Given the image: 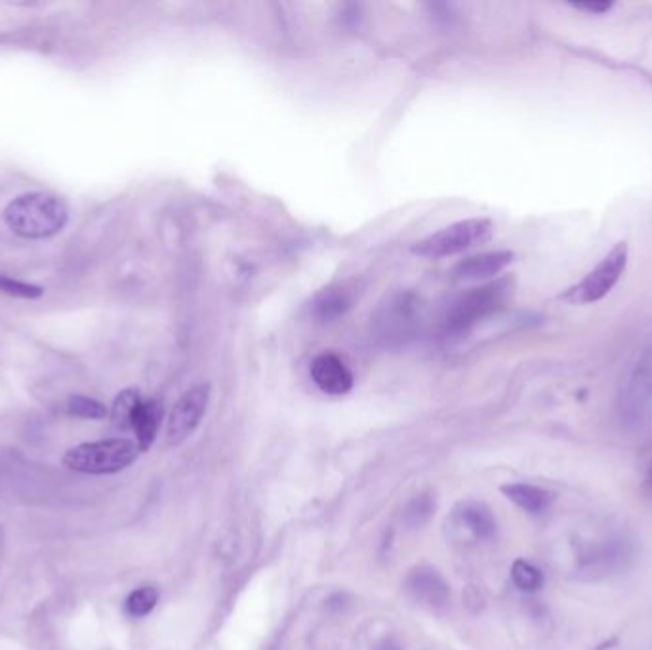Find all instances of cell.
<instances>
[{"mask_svg":"<svg viewBox=\"0 0 652 650\" xmlns=\"http://www.w3.org/2000/svg\"><path fill=\"white\" fill-rule=\"evenodd\" d=\"M460 521L479 540H490L496 534V519L490 509L477 502H469L460 511Z\"/></svg>","mask_w":652,"mask_h":650,"instance_id":"9a60e30c","label":"cell"},{"mask_svg":"<svg viewBox=\"0 0 652 650\" xmlns=\"http://www.w3.org/2000/svg\"><path fill=\"white\" fill-rule=\"evenodd\" d=\"M433 511H435V500L431 498V494H420L408 502L403 517H405L408 527L416 529V527H422L428 523Z\"/></svg>","mask_w":652,"mask_h":650,"instance_id":"ac0fdd59","label":"cell"},{"mask_svg":"<svg viewBox=\"0 0 652 650\" xmlns=\"http://www.w3.org/2000/svg\"><path fill=\"white\" fill-rule=\"evenodd\" d=\"M143 399L140 395L138 389H124L115 403H113V408H111V420H113V426L117 429H132V422H134V416L138 412V408L142 405Z\"/></svg>","mask_w":652,"mask_h":650,"instance_id":"2e32d148","label":"cell"},{"mask_svg":"<svg viewBox=\"0 0 652 650\" xmlns=\"http://www.w3.org/2000/svg\"><path fill=\"white\" fill-rule=\"evenodd\" d=\"M513 584L525 593H536L544 588V574L525 559H517L511 567Z\"/></svg>","mask_w":652,"mask_h":650,"instance_id":"e0dca14e","label":"cell"},{"mask_svg":"<svg viewBox=\"0 0 652 650\" xmlns=\"http://www.w3.org/2000/svg\"><path fill=\"white\" fill-rule=\"evenodd\" d=\"M494 225L487 218H469L443 227L412 246V252L422 258H450L475 246L489 243Z\"/></svg>","mask_w":652,"mask_h":650,"instance_id":"277c9868","label":"cell"},{"mask_svg":"<svg viewBox=\"0 0 652 650\" xmlns=\"http://www.w3.org/2000/svg\"><path fill=\"white\" fill-rule=\"evenodd\" d=\"M157 603H159V591L155 588H140L132 591L130 597L126 599V612L134 618H142L155 609Z\"/></svg>","mask_w":652,"mask_h":650,"instance_id":"ffe728a7","label":"cell"},{"mask_svg":"<svg viewBox=\"0 0 652 650\" xmlns=\"http://www.w3.org/2000/svg\"><path fill=\"white\" fill-rule=\"evenodd\" d=\"M311 378L315 386L328 395H346L353 389L351 370L334 353H321L313 359Z\"/></svg>","mask_w":652,"mask_h":650,"instance_id":"9c48e42d","label":"cell"},{"mask_svg":"<svg viewBox=\"0 0 652 650\" xmlns=\"http://www.w3.org/2000/svg\"><path fill=\"white\" fill-rule=\"evenodd\" d=\"M138 450L132 441L128 439H107V441H96V443H82L79 447L71 448L63 464L65 468L77 473L86 475H109L119 473L128 468L136 456Z\"/></svg>","mask_w":652,"mask_h":650,"instance_id":"3957f363","label":"cell"},{"mask_svg":"<svg viewBox=\"0 0 652 650\" xmlns=\"http://www.w3.org/2000/svg\"><path fill=\"white\" fill-rule=\"evenodd\" d=\"M410 595L429 609H445L449 605L450 590L445 578L431 567L412 570L407 580Z\"/></svg>","mask_w":652,"mask_h":650,"instance_id":"30bf717a","label":"cell"},{"mask_svg":"<svg viewBox=\"0 0 652 650\" xmlns=\"http://www.w3.org/2000/svg\"><path fill=\"white\" fill-rule=\"evenodd\" d=\"M630 557V548L622 540L591 546L580 555V567L586 570H611L620 567Z\"/></svg>","mask_w":652,"mask_h":650,"instance_id":"8fae6325","label":"cell"},{"mask_svg":"<svg viewBox=\"0 0 652 650\" xmlns=\"http://www.w3.org/2000/svg\"><path fill=\"white\" fill-rule=\"evenodd\" d=\"M67 412L71 416L84 418V420H103L107 416V408L96 399L84 397V395H73L67 401Z\"/></svg>","mask_w":652,"mask_h":650,"instance_id":"d6986e66","label":"cell"},{"mask_svg":"<svg viewBox=\"0 0 652 650\" xmlns=\"http://www.w3.org/2000/svg\"><path fill=\"white\" fill-rule=\"evenodd\" d=\"M161 422H163V405L159 401H143L132 422V429L136 433L140 450H149L155 443Z\"/></svg>","mask_w":652,"mask_h":650,"instance_id":"4fadbf2b","label":"cell"},{"mask_svg":"<svg viewBox=\"0 0 652 650\" xmlns=\"http://www.w3.org/2000/svg\"><path fill=\"white\" fill-rule=\"evenodd\" d=\"M643 492L647 498L652 500V464L647 469V475H645V481H643Z\"/></svg>","mask_w":652,"mask_h":650,"instance_id":"603a6c76","label":"cell"},{"mask_svg":"<svg viewBox=\"0 0 652 650\" xmlns=\"http://www.w3.org/2000/svg\"><path fill=\"white\" fill-rule=\"evenodd\" d=\"M513 281L498 279L489 285L471 288L462 294L447 313V330L460 334L466 332L477 321L489 317L490 313L498 311L510 298Z\"/></svg>","mask_w":652,"mask_h":650,"instance_id":"5b68a950","label":"cell"},{"mask_svg":"<svg viewBox=\"0 0 652 650\" xmlns=\"http://www.w3.org/2000/svg\"><path fill=\"white\" fill-rule=\"evenodd\" d=\"M515 262V254L511 250H494L464 258L462 262L452 267L450 275L458 283H481L498 277Z\"/></svg>","mask_w":652,"mask_h":650,"instance_id":"ba28073f","label":"cell"},{"mask_svg":"<svg viewBox=\"0 0 652 650\" xmlns=\"http://www.w3.org/2000/svg\"><path fill=\"white\" fill-rule=\"evenodd\" d=\"M502 492L510 498L515 506L525 509L532 515L546 513L553 504V494L546 488L529 485V483H511L504 485Z\"/></svg>","mask_w":652,"mask_h":650,"instance_id":"7c38bea8","label":"cell"},{"mask_svg":"<svg viewBox=\"0 0 652 650\" xmlns=\"http://www.w3.org/2000/svg\"><path fill=\"white\" fill-rule=\"evenodd\" d=\"M616 412L628 431L652 429V344L641 349L622 382Z\"/></svg>","mask_w":652,"mask_h":650,"instance_id":"7a4b0ae2","label":"cell"},{"mask_svg":"<svg viewBox=\"0 0 652 650\" xmlns=\"http://www.w3.org/2000/svg\"><path fill=\"white\" fill-rule=\"evenodd\" d=\"M4 222L21 239H48L67 224V208L54 195L27 193L6 206Z\"/></svg>","mask_w":652,"mask_h":650,"instance_id":"6da1fadb","label":"cell"},{"mask_svg":"<svg viewBox=\"0 0 652 650\" xmlns=\"http://www.w3.org/2000/svg\"><path fill=\"white\" fill-rule=\"evenodd\" d=\"M574 8L578 12H586L590 16H603V14L611 12L614 4L612 2H588V4H574Z\"/></svg>","mask_w":652,"mask_h":650,"instance_id":"7402d4cb","label":"cell"},{"mask_svg":"<svg viewBox=\"0 0 652 650\" xmlns=\"http://www.w3.org/2000/svg\"><path fill=\"white\" fill-rule=\"evenodd\" d=\"M628 267V244L618 243L576 286L565 292L571 304H595L609 296Z\"/></svg>","mask_w":652,"mask_h":650,"instance_id":"8992f818","label":"cell"},{"mask_svg":"<svg viewBox=\"0 0 652 650\" xmlns=\"http://www.w3.org/2000/svg\"><path fill=\"white\" fill-rule=\"evenodd\" d=\"M208 401H210L208 384L191 387L178 399V403L170 412L168 427H166V437L170 445L184 443L185 439L197 429L203 420Z\"/></svg>","mask_w":652,"mask_h":650,"instance_id":"52a82bcc","label":"cell"},{"mask_svg":"<svg viewBox=\"0 0 652 650\" xmlns=\"http://www.w3.org/2000/svg\"><path fill=\"white\" fill-rule=\"evenodd\" d=\"M0 292H4L8 296H16V298L33 300V298L42 296L44 290L41 286L27 285V283H21V281H16V279L0 273Z\"/></svg>","mask_w":652,"mask_h":650,"instance_id":"44dd1931","label":"cell"},{"mask_svg":"<svg viewBox=\"0 0 652 650\" xmlns=\"http://www.w3.org/2000/svg\"><path fill=\"white\" fill-rule=\"evenodd\" d=\"M351 307V296L344 288H325L311 304V311L319 321H334Z\"/></svg>","mask_w":652,"mask_h":650,"instance_id":"5bb4252c","label":"cell"},{"mask_svg":"<svg viewBox=\"0 0 652 650\" xmlns=\"http://www.w3.org/2000/svg\"><path fill=\"white\" fill-rule=\"evenodd\" d=\"M376 650H403L395 641H391V639H386L384 643H380L378 647H376Z\"/></svg>","mask_w":652,"mask_h":650,"instance_id":"cb8c5ba5","label":"cell"}]
</instances>
